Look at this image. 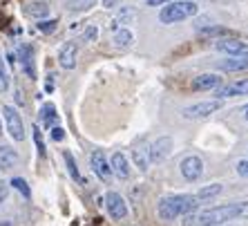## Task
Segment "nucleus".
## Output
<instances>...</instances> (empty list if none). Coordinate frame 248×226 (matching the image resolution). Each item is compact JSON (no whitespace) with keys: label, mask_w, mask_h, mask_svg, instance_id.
Here are the masks:
<instances>
[{"label":"nucleus","mask_w":248,"mask_h":226,"mask_svg":"<svg viewBox=\"0 0 248 226\" xmlns=\"http://www.w3.org/2000/svg\"><path fill=\"white\" fill-rule=\"evenodd\" d=\"M221 108V101H202V103H195V105H188L184 110L186 119H206V116L215 114V112Z\"/></svg>","instance_id":"obj_5"},{"label":"nucleus","mask_w":248,"mask_h":226,"mask_svg":"<svg viewBox=\"0 0 248 226\" xmlns=\"http://www.w3.org/2000/svg\"><path fill=\"white\" fill-rule=\"evenodd\" d=\"M179 168H181V175H184V179L197 181V179H199V177L203 175V161H202V159H199L197 155H190V157H186V159H181Z\"/></svg>","instance_id":"obj_7"},{"label":"nucleus","mask_w":248,"mask_h":226,"mask_svg":"<svg viewBox=\"0 0 248 226\" xmlns=\"http://www.w3.org/2000/svg\"><path fill=\"white\" fill-rule=\"evenodd\" d=\"M114 43H116L119 47H130V45L134 43V34L130 32V29H116Z\"/></svg>","instance_id":"obj_22"},{"label":"nucleus","mask_w":248,"mask_h":226,"mask_svg":"<svg viewBox=\"0 0 248 226\" xmlns=\"http://www.w3.org/2000/svg\"><path fill=\"white\" fill-rule=\"evenodd\" d=\"M221 188H224V186H221V184H210V186H203L202 191L197 193V197H199V199H210V197H215V195H219V193H221Z\"/></svg>","instance_id":"obj_24"},{"label":"nucleus","mask_w":248,"mask_h":226,"mask_svg":"<svg viewBox=\"0 0 248 226\" xmlns=\"http://www.w3.org/2000/svg\"><path fill=\"white\" fill-rule=\"evenodd\" d=\"M248 94V79H242V81H235L231 85H219L217 87V99H231V97H244Z\"/></svg>","instance_id":"obj_11"},{"label":"nucleus","mask_w":248,"mask_h":226,"mask_svg":"<svg viewBox=\"0 0 248 226\" xmlns=\"http://www.w3.org/2000/svg\"><path fill=\"white\" fill-rule=\"evenodd\" d=\"M41 116H43V123H45L47 128H52L54 121H56V108H54V103H45L41 108Z\"/></svg>","instance_id":"obj_23"},{"label":"nucleus","mask_w":248,"mask_h":226,"mask_svg":"<svg viewBox=\"0 0 248 226\" xmlns=\"http://www.w3.org/2000/svg\"><path fill=\"white\" fill-rule=\"evenodd\" d=\"M199 34L206 36V38H208V36H228L231 32H228L226 27H219V25H215V27H203L202 32H199Z\"/></svg>","instance_id":"obj_27"},{"label":"nucleus","mask_w":248,"mask_h":226,"mask_svg":"<svg viewBox=\"0 0 248 226\" xmlns=\"http://www.w3.org/2000/svg\"><path fill=\"white\" fill-rule=\"evenodd\" d=\"M237 173L242 175V177H248V159H244V161L237 163Z\"/></svg>","instance_id":"obj_32"},{"label":"nucleus","mask_w":248,"mask_h":226,"mask_svg":"<svg viewBox=\"0 0 248 226\" xmlns=\"http://www.w3.org/2000/svg\"><path fill=\"white\" fill-rule=\"evenodd\" d=\"M76 56H78L76 43H65V45L58 49V63H61V67H65V70H74Z\"/></svg>","instance_id":"obj_12"},{"label":"nucleus","mask_w":248,"mask_h":226,"mask_svg":"<svg viewBox=\"0 0 248 226\" xmlns=\"http://www.w3.org/2000/svg\"><path fill=\"white\" fill-rule=\"evenodd\" d=\"M110 168H112V175H116L119 179H127V177H130V163H127L123 152H114V155H112Z\"/></svg>","instance_id":"obj_15"},{"label":"nucleus","mask_w":248,"mask_h":226,"mask_svg":"<svg viewBox=\"0 0 248 226\" xmlns=\"http://www.w3.org/2000/svg\"><path fill=\"white\" fill-rule=\"evenodd\" d=\"M90 163H92V170L96 173V177L105 184H110L112 181V168H110V161H108V157L103 155L101 150H94L90 155Z\"/></svg>","instance_id":"obj_6"},{"label":"nucleus","mask_w":248,"mask_h":226,"mask_svg":"<svg viewBox=\"0 0 248 226\" xmlns=\"http://www.w3.org/2000/svg\"><path fill=\"white\" fill-rule=\"evenodd\" d=\"M96 5V0H67L65 2V9L67 12H87Z\"/></svg>","instance_id":"obj_19"},{"label":"nucleus","mask_w":248,"mask_h":226,"mask_svg":"<svg viewBox=\"0 0 248 226\" xmlns=\"http://www.w3.org/2000/svg\"><path fill=\"white\" fill-rule=\"evenodd\" d=\"M52 139L54 141H63L65 139V130H63V128H58V126L52 128Z\"/></svg>","instance_id":"obj_31"},{"label":"nucleus","mask_w":248,"mask_h":226,"mask_svg":"<svg viewBox=\"0 0 248 226\" xmlns=\"http://www.w3.org/2000/svg\"><path fill=\"white\" fill-rule=\"evenodd\" d=\"M170 0H148V5L150 7H159V5H168Z\"/></svg>","instance_id":"obj_34"},{"label":"nucleus","mask_w":248,"mask_h":226,"mask_svg":"<svg viewBox=\"0 0 248 226\" xmlns=\"http://www.w3.org/2000/svg\"><path fill=\"white\" fill-rule=\"evenodd\" d=\"M0 134H2V123H0Z\"/></svg>","instance_id":"obj_37"},{"label":"nucleus","mask_w":248,"mask_h":226,"mask_svg":"<svg viewBox=\"0 0 248 226\" xmlns=\"http://www.w3.org/2000/svg\"><path fill=\"white\" fill-rule=\"evenodd\" d=\"M58 20H41L38 23V32H43V34H52L54 29H56Z\"/></svg>","instance_id":"obj_29"},{"label":"nucleus","mask_w":248,"mask_h":226,"mask_svg":"<svg viewBox=\"0 0 248 226\" xmlns=\"http://www.w3.org/2000/svg\"><path fill=\"white\" fill-rule=\"evenodd\" d=\"M105 209H108V213H110L112 220H123L127 215V204L125 199L119 195V193H108L105 195Z\"/></svg>","instance_id":"obj_8"},{"label":"nucleus","mask_w":248,"mask_h":226,"mask_svg":"<svg viewBox=\"0 0 248 226\" xmlns=\"http://www.w3.org/2000/svg\"><path fill=\"white\" fill-rule=\"evenodd\" d=\"M9 90V72H7V65L0 56V92H7Z\"/></svg>","instance_id":"obj_26"},{"label":"nucleus","mask_w":248,"mask_h":226,"mask_svg":"<svg viewBox=\"0 0 248 226\" xmlns=\"http://www.w3.org/2000/svg\"><path fill=\"white\" fill-rule=\"evenodd\" d=\"M18 58H20V65H23L25 74L29 79H36V65H34V49L29 45H20L18 49Z\"/></svg>","instance_id":"obj_14"},{"label":"nucleus","mask_w":248,"mask_h":226,"mask_svg":"<svg viewBox=\"0 0 248 226\" xmlns=\"http://www.w3.org/2000/svg\"><path fill=\"white\" fill-rule=\"evenodd\" d=\"M246 217H248V202H232L184 215L181 226H224L226 222L246 220Z\"/></svg>","instance_id":"obj_1"},{"label":"nucleus","mask_w":248,"mask_h":226,"mask_svg":"<svg viewBox=\"0 0 248 226\" xmlns=\"http://www.w3.org/2000/svg\"><path fill=\"white\" fill-rule=\"evenodd\" d=\"M34 139H36V145H38V152H41V155H45V144H43V137H41L38 126H34Z\"/></svg>","instance_id":"obj_30"},{"label":"nucleus","mask_w":248,"mask_h":226,"mask_svg":"<svg viewBox=\"0 0 248 226\" xmlns=\"http://www.w3.org/2000/svg\"><path fill=\"white\" fill-rule=\"evenodd\" d=\"M221 70L226 72H242L248 70V56H231L221 63Z\"/></svg>","instance_id":"obj_17"},{"label":"nucleus","mask_w":248,"mask_h":226,"mask_svg":"<svg viewBox=\"0 0 248 226\" xmlns=\"http://www.w3.org/2000/svg\"><path fill=\"white\" fill-rule=\"evenodd\" d=\"M215 49L217 52H224L228 56H248V45L237 38H224V41L215 43Z\"/></svg>","instance_id":"obj_9"},{"label":"nucleus","mask_w":248,"mask_h":226,"mask_svg":"<svg viewBox=\"0 0 248 226\" xmlns=\"http://www.w3.org/2000/svg\"><path fill=\"white\" fill-rule=\"evenodd\" d=\"M197 12H199L197 2H192V0H177V2H168L159 12V20L163 25H172V23H179V20H186V18L197 16Z\"/></svg>","instance_id":"obj_3"},{"label":"nucleus","mask_w":248,"mask_h":226,"mask_svg":"<svg viewBox=\"0 0 248 226\" xmlns=\"http://www.w3.org/2000/svg\"><path fill=\"white\" fill-rule=\"evenodd\" d=\"M121 2V0H103V7H108V9H112V7H116Z\"/></svg>","instance_id":"obj_35"},{"label":"nucleus","mask_w":248,"mask_h":226,"mask_svg":"<svg viewBox=\"0 0 248 226\" xmlns=\"http://www.w3.org/2000/svg\"><path fill=\"white\" fill-rule=\"evenodd\" d=\"M199 202L202 199L197 195H168L161 197L156 204V213H159V220L161 222H172L181 215L195 213L199 209Z\"/></svg>","instance_id":"obj_2"},{"label":"nucleus","mask_w":248,"mask_h":226,"mask_svg":"<svg viewBox=\"0 0 248 226\" xmlns=\"http://www.w3.org/2000/svg\"><path fill=\"white\" fill-rule=\"evenodd\" d=\"M172 137H159V139L155 141V144L148 148L150 150V159L152 161H163L166 157H170V152H172Z\"/></svg>","instance_id":"obj_10"},{"label":"nucleus","mask_w":248,"mask_h":226,"mask_svg":"<svg viewBox=\"0 0 248 226\" xmlns=\"http://www.w3.org/2000/svg\"><path fill=\"white\" fill-rule=\"evenodd\" d=\"M7 191H9V186H7L5 181H0V204L5 202V197H7Z\"/></svg>","instance_id":"obj_33"},{"label":"nucleus","mask_w":248,"mask_h":226,"mask_svg":"<svg viewBox=\"0 0 248 226\" xmlns=\"http://www.w3.org/2000/svg\"><path fill=\"white\" fill-rule=\"evenodd\" d=\"M132 159L139 170H148V166H150V161H152L148 148H137V150H132Z\"/></svg>","instance_id":"obj_18"},{"label":"nucleus","mask_w":248,"mask_h":226,"mask_svg":"<svg viewBox=\"0 0 248 226\" xmlns=\"http://www.w3.org/2000/svg\"><path fill=\"white\" fill-rule=\"evenodd\" d=\"M96 36H98L96 25H90V27L83 32V43H94V41H96Z\"/></svg>","instance_id":"obj_28"},{"label":"nucleus","mask_w":248,"mask_h":226,"mask_svg":"<svg viewBox=\"0 0 248 226\" xmlns=\"http://www.w3.org/2000/svg\"><path fill=\"white\" fill-rule=\"evenodd\" d=\"M27 14L31 18H45V16H49V7L45 5V2H29L27 5Z\"/></svg>","instance_id":"obj_20"},{"label":"nucleus","mask_w":248,"mask_h":226,"mask_svg":"<svg viewBox=\"0 0 248 226\" xmlns=\"http://www.w3.org/2000/svg\"><path fill=\"white\" fill-rule=\"evenodd\" d=\"M242 114H244V119L248 121V105H244V110H242Z\"/></svg>","instance_id":"obj_36"},{"label":"nucleus","mask_w":248,"mask_h":226,"mask_svg":"<svg viewBox=\"0 0 248 226\" xmlns=\"http://www.w3.org/2000/svg\"><path fill=\"white\" fill-rule=\"evenodd\" d=\"M221 85V76L219 74H215V72H206V74H199L192 81V87L195 90H217V87Z\"/></svg>","instance_id":"obj_13"},{"label":"nucleus","mask_w":248,"mask_h":226,"mask_svg":"<svg viewBox=\"0 0 248 226\" xmlns=\"http://www.w3.org/2000/svg\"><path fill=\"white\" fill-rule=\"evenodd\" d=\"M63 159H65V163H67V170H69V175H72V179H76V181H85L81 177V173H78V166H76V161H74V155H72V152L69 150H65L63 152Z\"/></svg>","instance_id":"obj_21"},{"label":"nucleus","mask_w":248,"mask_h":226,"mask_svg":"<svg viewBox=\"0 0 248 226\" xmlns=\"http://www.w3.org/2000/svg\"><path fill=\"white\" fill-rule=\"evenodd\" d=\"M18 163V152L12 145H0V168H14Z\"/></svg>","instance_id":"obj_16"},{"label":"nucleus","mask_w":248,"mask_h":226,"mask_svg":"<svg viewBox=\"0 0 248 226\" xmlns=\"http://www.w3.org/2000/svg\"><path fill=\"white\" fill-rule=\"evenodd\" d=\"M12 186H14V188H16L18 193H20V195H23L25 199H29V197H31V191H29L27 181H25L23 177H14V179H12Z\"/></svg>","instance_id":"obj_25"},{"label":"nucleus","mask_w":248,"mask_h":226,"mask_svg":"<svg viewBox=\"0 0 248 226\" xmlns=\"http://www.w3.org/2000/svg\"><path fill=\"white\" fill-rule=\"evenodd\" d=\"M2 116H5V126L7 132L14 141H23L25 139V126H23V116L18 114V110L14 105H5L2 108Z\"/></svg>","instance_id":"obj_4"}]
</instances>
